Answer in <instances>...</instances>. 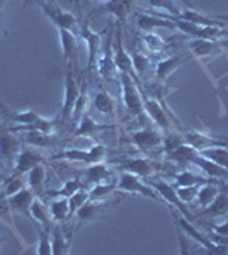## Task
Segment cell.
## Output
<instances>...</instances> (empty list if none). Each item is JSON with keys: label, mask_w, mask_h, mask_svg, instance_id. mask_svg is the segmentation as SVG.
Here are the masks:
<instances>
[{"label": "cell", "mask_w": 228, "mask_h": 255, "mask_svg": "<svg viewBox=\"0 0 228 255\" xmlns=\"http://www.w3.org/2000/svg\"><path fill=\"white\" fill-rule=\"evenodd\" d=\"M92 106L97 113H101L106 118L116 116V99L107 90L99 89L92 97Z\"/></svg>", "instance_id": "cell-26"}, {"label": "cell", "mask_w": 228, "mask_h": 255, "mask_svg": "<svg viewBox=\"0 0 228 255\" xmlns=\"http://www.w3.org/2000/svg\"><path fill=\"white\" fill-rule=\"evenodd\" d=\"M38 255H51V235H49V226H41L39 228V240L36 247Z\"/></svg>", "instance_id": "cell-45"}, {"label": "cell", "mask_w": 228, "mask_h": 255, "mask_svg": "<svg viewBox=\"0 0 228 255\" xmlns=\"http://www.w3.org/2000/svg\"><path fill=\"white\" fill-rule=\"evenodd\" d=\"M94 2H99V3H104V2H107V0H94Z\"/></svg>", "instance_id": "cell-56"}, {"label": "cell", "mask_w": 228, "mask_h": 255, "mask_svg": "<svg viewBox=\"0 0 228 255\" xmlns=\"http://www.w3.org/2000/svg\"><path fill=\"white\" fill-rule=\"evenodd\" d=\"M142 41H143V46L147 48V51L150 55H162L169 48V44L159 34H155V32H143Z\"/></svg>", "instance_id": "cell-36"}, {"label": "cell", "mask_w": 228, "mask_h": 255, "mask_svg": "<svg viewBox=\"0 0 228 255\" xmlns=\"http://www.w3.org/2000/svg\"><path fill=\"white\" fill-rule=\"evenodd\" d=\"M7 0H0V17H2V12H3V7H5Z\"/></svg>", "instance_id": "cell-53"}, {"label": "cell", "mask_w": 228, "mask_h": 255, "mask_svg": "<svg viewBox=\"0 0 228 255\" xmlns=\"http://www.w3.org/2000/svg\"><path fill=\"white\" fill-rule=\"evenodd\" d=\"M116 184L118 182H114L113 179L94 184V187L89 191V199H107L114 191H118V189H116Z\"/></svg>", "instance_id": "cell-38"}, {"label": "cell", "mask_w": 228, "mask_h": 255, "mask_svg": "<svg viewBox=\"0 0 228 255\" xmlns=\"http://www.w3.org/2000/svg\"><path fill=\"white\" fill-rule=\"evenodd\" d=\"M184 141L188 145L194 146L196 150H205V148H228V136L217 133H201V131L189 129L184 133Z\"/></svg>", "instance_id": "cell-14"}, {"label": "cell", "mask_w": 228, "mask_h": 255, "mask_svg": "<svg viewBox=\"0 0 228 255\" xmlns=\"http://www.w3.org/2000/svg\"><path fill=\"white\" fill-rule=\"evenodd\" d=\"M130 136L133 145L143 153H152V151H155V148L164 145L162 133L157 129H152V128H142V129L131 131Z\"/></svg>", "instance_id": "cell-16"}, {"label": "cell", "mask_w": 228, "mask_h": 255, "mask_svg": "<svg viewBox=\"0 0 228 255\" xmlns=\"http://www.w3.org/2000/svg\"><path fill=\"white\" fill-rule=\"evenodd\" d=\"M193 58V55H174V56H169V58H164L160 60L159 63H157L155 67V77L159 82H165L169 79V77L172 75L174 72H177L182 65L189 63Z\"/></svg>", "instance_id": "cell-20"}, {"label": "cell", "mask_w": 228, "mask_h": 255, "mask_svg": "<svg viewBox=\"0 0 228 255\" xmlns=\"http://www.w3.org/2000/svg\"><path fill=\"white\" fill-rule=\"evenodd\" d=\"M176 179V187H182V186H201V184L206 182H218L217 179H211V177L206 175H200V174H194L191 170H182L179 174L174 175Z\"/></svg>", "instance_id": "cell-32"}, {"label": "cell", "mask_w": 228, "mask_h": 255, "mask_svg": "<svg viewBox=\"0 0 228 255\" xmlns=\"http://www.w3.org/2000/svg\"><path fill=\"white\" fill-rule=\"evenodd\" d=\"M7 118H9L12 123H15V125L26 126V125H34V123H38L43 116H41L38 111L27 109V111H20V113H9Z\"/></svg>", "instance_id": "cell-41"}, {"label": "cell", "mask_w": 228, "mask_h": 255, "mask_svg": "<svg viewBox=\"0 0 228 255\" xmlns=\"http://www.w3.org/2000/svg\"><path fill=\"white\" fill-rule=\"evenodd\" d=\"M177 196L184 204H193L196 201L198 191H200V186H182V187H176Z\"/></svg>", "instance_id": "cell-48"}, {"label": "cell", "mask_w": 228, "mask_h": 255, "mask_svg": "<svg viewBox=\"0 0 228 255\" xmlns=\"http://www.w3.org/2000/svg\"><path fill=\"white\" fill-rule=\"evenodd\" d=\"M116 189H118L119 192H124V194L143 196V197H148V199H153V201H162L159 192H157L150 184L142 182V179H140L138 175L131 174V172H123V174L119 175ZM162 203H164V201H162Z\"/></svg>", "instance_id": "cell-7"}, {"label": "cell", "mask_w": 228, "mask_h": 255, "mask_svg": "<svg viewBox=\"0 0 228 255\" xmlns=\"http://www.w3.org/2000/svg\"><path fill=\"white\" fill-rule=\"evenodd\" d=\"M188 48L194 60H213L227 49L225 43L217 39H191Z\"/></svg>", "instance_id": "cell-13"}, {"label": "cell", "mask_w": 228, "mask_h": 255, "mask_svg": "<svg viewBox=\"0 0 228 255\" xmlns=\"http://www.w3.org/2000/svg\"><path fill=\"white\" fill-rule=\"evenodd\" d=\"M2 242H3V240L0 238V252H2Z\"/></svg>", "instance_id": "cell-57"}, {"label": "cell", "mask_w": 228, "mask_h": 255, "mask_svg": "<svg viewBox=\"0 0 228 255\" xmlns=\"http://www.w3.org/2000/svg\"><path fill=\"white\" fill-rule=\"evenodd\" d=\"M70 252V235L67 237L61 228L51 233V255H65Z\"/></svg>", "instance_id": "cell-37"}, {"label": "cell", "mask_w": 228, "mask_h": 255, "mask_svg": "<svg viewBox=\"0 0 228 255\" xmlns=\"http://www.w3.org/2000/svg\"><path fill=\"white\" fill-rule=\"evenodd\" d=\"M89 201V191L87 189H78L75 194H72L68 197V204H70V213H72V216L77 213V209L80 206H84V204Z\"/></svg>", "instance_id": "cell-47"}, {"label": "cell", "mask_w": 228, "mask_h": 255, "mask_svg": "<svg viewBox=\"0 0 228 255\" xmlns=\"http://www.w3.org/2000/svg\"><path fill=\"white\" fill-rule=\"evenodd\" d=\"M169 209H171L174 220H176V225L179 226V228H181L182 232H184L189 238H193V240L196 242L198 245L205 247V249L208 250V252H211V254H228L227 245H220V244H215V242H211L210 238H206V237L200 232V230L196 228V226L191 223L188 218L182 216L176 208L169 206Z\"/></svg>", "instance_id": "cell-5"}, {"label": "cell", "mask_w": 228, "mask_h": 255, "mask_svg": "<svg viewBox=\"0 0 228 255\" xmlns=\"http://www.w3.org/2000/svg\"><path fill=\"white\" fill-rule=\"evenodd\" d=\"M196 155H198L196 148L188 145V143L184 141L167 151V160H171L174 165H177V167H188V165H193Z\"/></svg>", "instance_id": "cell-25"}, {"label": "cell", "mask_w": 228, "mask_h": 255, "mask_svg": "<svg viewBox=\"0 0 228 255\" xmlns=\"http://www.w3.org/2000/svg\"><path fill=\"white\" fill-rule=\"evenodd\" d=\"M227 184H228V177H227Z\"/></svg>", "instance_id": "cell-58"}, {"label": "cell", "mask_w": 228, "mask_h": 255, "mask_svg": "<svg viewBox=\"0 0 228 255\" xmlns=\"http://www.w3.org/2000/svg\"><path fill=\"white\" fill-rule=\"evenodd\" d=\"M203 157H206L211 162H215L217 165L227 168L228 170V148L218 146V148H205V150H198Z\"/></svg>", "instance_id": "cell-39"}, {"label": "cell", "mask_w": 228, "mask_h": 255, "mask_svg": "<svg viewBox=\"0 0 228 255\" xmlns=\"http://www.w3.org/2000/svg\"><path fill=\"white\" fill-rule=\"evenodd\" d=\"M148 5L152 9H159V10H165L172 15V17H177L181 14V9L176 5L174 0H148Z\"/></svg>", "instance_id": "cell-46"}, {"label": "cell", "mask_w": 228, "mask_h": 255, "mask_svg": "<svg viewBox=\"0 0 228 255\" xmlns=\"http://www.w3.org/2000/svg\"><path fill=\"white\" fill-rule=\"evenodd\" d=\"M84 177L87 182H102V180H109L113 177V170L106 165V162L101 163H92V165H87V168L84 170Z\"/></svg>", "instance_id": "cell-31"}, {"label": "cell", "mask_w": 228, "mask_h": 255, "mask_svg": "<svg viewBox=\"0 0 228 255\" xmlns=\"http://www.w3.org/2000/svg\"><path fill=\"white\" fill-rule=\"evenodd\" d=\"M73 2V5H75V14L80 17V12H82V9H80V0H72Z\"/></svg>", "instance_id": "cell-51"}, {"label": "cell", "mask_w": 228, "mask_h": 255, "mask_svg": "<svg viewBox=\"0 0 228 255\" xmlns=\"http://www.w3.org/2000/svg\"><path fill=\"white\" fill-rule=\"evenodd\" d=\"M107 128H113L111 125H101V123L94 121L89 114H84L80 118V121L77 123V129H75V138H94L99 131L107 129Z\"/></svg>", "instance_id": "cell-28"}, {"label": "cell", "mask_w": 228, "mask_h": 255, "mask_svg": "<svg viewBox=\"0 0 228 255\" xmlns=\"http://www.w3.org/2000/svg\"><path fill=\"white\" fill-rule=\"evenodd\" d=\"M75 67L72 63H65V97H63V106H61V119L68 121L72 119L73 108H75V102L80 94V84L84 73L77 77Z\"/></svg>", "instance_id": "cell-3"}, {"label": "cell", "mask_w": 228, "mask_h": 255, "mask_svg": "<svg viewBox=\"0 0 228 255\" xmlns=\"http://www.w3.org/2000/svg\"><path fill=\"white\" fill-rule=\"evenodd\" d=\"M136 26L142 32H152L153 29H176L174 20L167 14H136Z\"/></svg>", "instance_id": "cell-18"}, {"label": "cell", "mask_w": 228, "mask_h": 255, "mask_svg": "<svg viewBox=\"0 0 228 255\" xmlns=\"http://www.w3.org/2000/svg\"><path fill=\"white\" fill-rule=\"evenodd\" d=\"M177 2H181L186 9H194V5H193V2H191V0H177Z\"/></svg>", "instance_id": "cell-50"}, {"label": "cell", "mask_w": 228, "mask_h": 255, "mask_svg": "<svg viewBox=\"0 0 228 255\" xmlns=\"http://www.w3.org/2000/svg\"><path fill=\"white\" fill-rule=\"evenodd\" d=\"M213 232L217 233L218 237H223V240L228 238V220L225 221V223H222V225H215Z\"/></svg>", "instance_id": "cell-49"}, {"label": "cell", "mask_w": 228, "mask_h": 255, "mask_svg": "<svg viewBox=\"0 0 228 255\" xmlns=\"http://www.w3.org/2000/svg\"><path fill=\"white\" fill-rule=\"evenodd\" d=\"M140 92H142L145 113L148 114V118H150L152 121L155 123L159 129H162V131H171V123L172 121L179 125V121H177V119L174 118V114L171 113V111L165 109L164 106H162L160 102L157 101V99L147 96V94H145L143 90H140Z\"/></svg>", "instance_id": "cell-9"}, {"label": "cell", "mask_w": 228, "mask_h": 255, "mask_svg": "<svg viewBox=\"0 0 228 255\" xmlns=\"http://www.w3.org/2000/svg\"><path fill=\"white\" fill-rule=\"evenodd\" d=\"M46 168L43 163H38L36 167H32L31 170L26 174V184L27 187L32 191V194L41 197L44 192V184H46Z\"/></svg>", "instance_id": "cell-27"}, {"label": "cell", "mask_w": 228, "mask_h": 255, "mask_svg": "<svg viewBox=\"0 0 228 255\" xmlns=\"http://www.w3.org/2000/svg\"><path fill=\"white\" fill-rule=\"evenodd\" d=\"M48 213H49V220L51 221H55V223H65V221L72 216L68 197H55V199L48 204Z\"/></svg>", "instance_id": "cell-29"}, {"label": "cell", "mask_w": 228, "mask_h": 255, "mask_svg": "<svg viewBox=\"0 0 228 255\" xmlns=\"http://www.w3.org/2000/svg\"><path fill=\"white\" fill-rule=\"evenodd\" d=\"M106 158L107 146L102 145V143H94L89 150L87 148H67V150L53 155V160H65V162L70 163H84V165L106 162Z\"/></svg>", "instance_id": "cell-1"}, {"label": "cell", "mask_w": 228, "mask_h": 255, "mask_svg": "<svg viewBox=\"0 0 228 255\" xmlns=\"http://www.w3.org/2000/svg\"><path fill=\"white\" fill-rule=\"evenodd\" d=\"M34 199V194L29 187L22 189L19 191L17 194L7 197V206H9V211L12 215H24V216H29V209H31V203Z\"/></svg>", "instance_id": "cell-23"}, {"label": "cell", "mask_w": 228, "mask_h": 255, "mask_svg": "<svg viewBox=\"0 0 228 255\" xmlns=\"http://www.w3.org/2000/svg\"><path fill=\"white\" fill-rule=\"evenodd\" d=\"M78 189H84L82 186V180L80 179H68L63 182V186H61L58 191H49L46 192V196H51V197H70L72 194H75Z\"/></svg>", "instance_id": "cell-42"}, {"label": "cell", "mask_w": 228, "mask_h": 255, "mask_svg": "<svg viewBox=\"0 0 228 255\" xmlns=\"http://www.w3.org/2000/svg\"><path fill=\"white\" fill-rule=\"evenodd\" d=\"M123 172H131V174L138 175V177H152L155 174L157 170H160V165L155 163L150 158H145V157H136V158H128L119 165Z\"/></svg>", "instance_id": "cell-19"}, {"label": "cell", "mask_w": 228, "mask_h": 255, "mask_svg": "<svg viewBox=\"0 0 228 255\" xmlns=\"http://www.w3.org/2000/svg\"><path fill=\"white\" fill-rule=\"evenodd\" d=\"M22 150V143L15 134L9 131H0V158L7 162H15V157Z\"/></svg>", "instance_id": "cell-24"}, {"label": "cell", "mask_w": 228, "mask_h": 255, "mask_svg": "<svg viewBox=\"0 0 228 255\" xmlns=\"http://www.w3.org/2000/svg\"><path fill=\"white\" fill-rule=\"evenodd\" d=\"M38 2H41V0H27L26 5H27V3H38Z\"/></svg>", "instance_id": "cell-55"}, {"label": "cell", "mask_w": 228, "mask_h": 255, "mask_svg": "<svg viewBox=\"0 0 228 255\" xmlns=\"http://www.w3.org/2000/svg\"><path fill=\"white\" fill-rule=\"evenodd\" d=\"M119 82H121V96L128 116L130 118L142 116L145 109H143V99L138 84L130 75H126V73H119Z\"/></svg>", "instance_id": "cell-4"}, {"label": "cell", "mask_w": 228, "mask_h": 255, "mask_svg": "<svg viewBox=\"0 0 228 255\" xmlns=\"http://www.w3.org/2000/svg\"><path fill=\"white\" fill-rule=\"evenodd\" d=\"M131 61H133V68H135L136 75H138V79L147 75L148 70H150V58H148L143 51H135L133 55H131Z\"/></svg>", "instance_id": "cell-44"}, {"label": "cell", "mask_w": 228, "mask_h": 255, "mask_svg": "<svg viewBox=\"0 0 228 255\" xmlns=\"http://www.w3.org/2000/svg\"><path fill=\"white\" fill-rule=\"evenodd\" d=\"M135 0H107V2L101 3V10L109 15H114L118 24L124 26L128 20V15L131 14Z\"/></svg>", "instance_id": "cell-22"}, {"label": "cell", "mask_w": 228, "mask_h": 255, "mask_svg": "<svg viewBox=\"0 0 228 255\" xmlns=\"http://www.w3.org/2000/svg\"><path fill=\"white\" fill-rule=\"evenodd\" d=\"M22 141L27 143V145L34 146V148H48L53 145V134L43 133V131H22Z\"/></svg>", "instance_id": "cell-34"}, {"label": "cell", "mask_w": 228, "mask_h": 255, "mask_svg": "<svg viewBox=\"0 0 228 255\" xmlns=\"http://www.w3.org/2000/svg\"><path fill=\"white\" fill-rule=\"evenodd\" d=\"M206 215L211 216H225L228 215V191H220L215 201L206 208Z\"/></svg>", "instance_id": "cell-40"}, {"label": "cell", "mask_w": 228, "mask_h": 255, "mask_svg": "<svg viewBox=\"0 0 228 255\" xmlns=\"http://www.w3.org/2000/svg\"><path fill=\"white\" fill-rule=\"evenodd\" d=\"M27 184H26V179H22V175H12L9 179H5V182H3V197H10L14 194H17L19 191H22V189H26Z\"/></svg>", "instance_id": "cell-43"}, {"label": "cell", "mask_w": 228, "mask_h": 255, "mask_svg": "<svg viewBox=\"0 0 228 255\" xmlns=\"http://www.w3.org/2000/svg\"><path fill=\"white\" fill-rule=\"evenodd\" d=\"M193 165L200 167L203 170V174H205L206 177H211V179H227L228 177V170L223 167L217 165L215 162H211V160H208L206 157H203V155L198 151V155L194 157V162Z\"/></svg>", "instance_id": "cell-30"}, {"label": "cell", "mask_w": 228, "mask_h": 255, "mask_svg": "<svg viewBox=\"0 0 228 255\" xmlns=\"http://www.w3.org/2000/svg\"><path fill=\"white\" fill-rule=\"evenodd\" d=\"M113 55H114V63L116 68H118L119 73H126L133 79L136 84H142L136 75L135 68H133V61H131V56L126 53V49L123 46V32H121V24L116 26V36L113 41Z\"/></svg>", "instance_id": "cell-11"}, {"label": "cell", "mask_w": 228, "mask_h": 255, "mask_svg": "<svg viewBox=\"0 0 228 255\" xmlns=\"http://www.w3.org/2000/svg\"><path fill=\"white\" fill-rule=\"evenodd\" d=\"M150 186L155 189L157 192H159V196L162 197V201H164L167 206H172L176 208L177 211L181 213L182 216H186L188 220H191L193 218V215L188 211V208H186V204L182 203V201L179 199V196H177V191L176 187L171 186L169 182H165L164 179H159V177H155V179L150 182Z\"/></svg>", "instance_id": "cell-15"}, {"label": "cell", "mask_w": 228, "mask_h": 255, "mask_svg": "<svg viewBox=\"0 0 228 255\" xmlns=\"http://www.w3.org/2000/svg\"><path fill=\"white\" fill-rule=\"evenodd\" d=\"M95 67H97L99 75H101L106 82H113L114 77L119 73L118 68H116V63H114L113 34H111V29H109L107 38L104 39V43H102V49H101V53H99L97 60H95Z\"/></svg>", "instance_id": "cell-12"}, {"label": "cell", "mask_w": 228, "mask_h": 255, "mask_svg": "<svg viewBox=\"0 0 228 255\" xmlns=\"http://www.w3.org/2000/svg\"><path fill=\"white\" fill-rule=\"evenodd\" d=\"M38 5L46 14V17L51 20L55 27H65L68 31L77 32L78 26H80V20H78V15H75L73 12L63 10L55 0H41V2H38Z\"/></svg>", "instance_id": "cell-6"}, {"label": "cell", "mask_w": 228, "mask_h": 255, "mask_svg": "<svg viewBox=\"0 0 228 255\" xmlns=\"http://www.w3.org/2000/svg\"><path fill=\"white\" fill-rule=\"evenodd\" d=\"M78 36L85 43L87 53H89V58H87V73H89L95 67V60H97L99 53H101L104 39H102V32H95L90 27L89 20H82L80 22V26H78Z\"/></svg>", "instance_id": "cell-10"}, {"label": "cell", "mask_w": 228, "mask_h": 255, "mask_svg": "<svg viewBox=\"0 0 228 255\" xmlns=\"http://www.w3.org/2000/svg\"><path fill=\"white\" fill-rule=\"evenodd\" d=\"M43 155L36 150H31V148H22L19 151V155L15 157V162H14V175H24L31 170L32 167H36L38 163H43L44 162Z\"/></svg>", "instance_id": "cell-21"}, {"label": "cell", "mask_w": 228, "mask_h": 255, "mask_svg": "<svg viewBox=\"0 0 228 255\" xmlns=\"http://www.w3.org/2000/svg\"><path fill=\"white\" fill-rule=\"evenodd\" d=\"M121 201V197L118 199H89L84 206H80L75 213V230L82 228L85 225H90L94 221L104 220L109 213V209L116 206Z\"/></svg>", "instance_id": "cell-2"}, {"label": "cell", "mask_w": 228, "mask_h": 255, "mask_svg": "<svg viewBox=\"0 0 228 255\" xmlns=\"http://www.w3.org/2000/svg\"><path fill=\"white\" fill-rule=\"evenodd\" d=\"M218 192H220V187L217 186V182L201 184L200 191H198V196H196L198 206L203 208V209H206L215 201V197L218 196Z\"/></svg>", "instance_id": "cell-35"}, {"label": "cell", "mask_w": 228, "mask_h": 255, "mask_svg": "<svg viewBox=\"0 0 228 255\" xmlns=\"http://www.w3.org/2000/svg\"><path fill=\"white\" fill-rule=\"evenodd\" d=\"M29 215H31V220L36 221L39 226H49V223H51V220H49V213H48V206L41 201V197H38V196H34V199H32Z\"/></svg>", "instance_id": "cell-33"}, {"label": "cell", "mask_w": 228, "mask_h": 255, "mask_svg": "<svg viewBox=\"0 0 228 255\" xmlns=\"http://www.w3.org/2000/svg\"><path fill=\"white\" fill-rule=\"evenodd\" d=\"M58 38L61 43V51H63L65 63H72L77 68L78 56H80V41H78V34L73 31H68L65 27H56Z\"/></svg>", "instance_id": "cell-17"}, {"label": "cell", "mask_w": 228, "mask_h": 255, "mask_svg": "<svg viewBox=\"0 0 228 255\" xmlns=\"http://www.w3.org/2000/svg\"><path fill=\"white\" fill-rule=\"evenodd\" d=\"M5 179H7L5 175H3V174H0V184H3V182H5Z\"/></svg>", "instance_id": "cell-54"}, {"label": "cell", "mask_w": 228, "mask_h": 255, "mask_svg": "<svg viewBox=\"0 0 228 255\" xmlns=\"http://www.w3.org/2000/svg\"><path fill=\"white\" fill-rule=\"evenodd\" d=\"M174 26L176 29H179L181 32H184L186 36L193 39H217L220 41L222 38H228V29L227 27H213V26H196L193 22H188L184 19L179 17H172Z\"/></svg>", "instance_id": "cell-8"}, {"label": "cell", "mask_w": 228, "mask_h": 255, "mask_svg": "<svg viewBox=\"0 0 228 255\" xmlns=\"http://www.w3.org/2000/svg\"><path fill=\"white\" fill-rule=\"evenodd\" d=\"M0 111H2V113H3V114H5V116H9V113H10V111H9V109H7V106H5V104H3V102H2V101H0Z\"/></svg>", "instance_id": "cell-52"}]
</instances>
